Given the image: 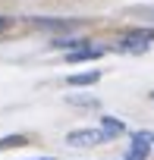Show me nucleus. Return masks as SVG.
I'll return each instance as SVG.
<instances>
[{"label": "nucleus", "mask_w": 154, "mask_h": 160, "mask_svg": "<svg viewBox=\"0 0 154 160\" xmlns=\"http://www.w3.org/2000/svg\"><path fill=\"white\" fill-rule=\"evenodd\" d=\"M104 141H110V138L101 129H72L66 135V144L69 148H95V144H104Z\"/></svg>", "instance_id": "nucleus-1"}, {"label": "nucleus", "mask_w": 154, "mask_h": 160, "mask_svg": "<svg viewBox=\"0 0 154 160\" xmlns=\"http://www.w3.org/2000/svg\"><path fill=\"white\" fill-rule=\"evenodd\" d=\"M151 148H154V132H135V135L129 138V154H126V160H148Z\"/></svg>", "instance_id": "nucleus-2"}, {"label": "nucleus", "mask_w": 154, "mask_h": 160, "mask_svg": "<svg viewBox=\"0 0 154 160\" xmlns=\"http://www.w3.org/2000/svg\"><path fill=\"white\" fill-rule=\"evenodd\" d=\"M104 53H107L104 44L91 47V41H88V44H82V47H75V50H66V63H85V60H98V57H104Z\"/></svg>", "instance_id": "nucleus-3"}, {"label": "nucleus", "mask_w": 154, "mask_h": 160, "mask_svg": "<svg viewBox=\"0 0 154 160\" xmlns=\"http://www.w3.org/2000/svg\"><path fill=\"white\" fill-rule=\"evenodd\" d=\"M32 25H35V28H44V32H72L79 22H75V19H47V16H35Z\"/></svg>", "instance_id": "nucleus-4"}, {"label": "nucleus", "mask_w": 154, "mask_h": 160, "mask_svg": "<svg viewBox=\"0 0 154 160\" xmlns=\"http://www.w3.org/2000/svg\"><path fill=\"white\" fill-rule=\"evenodd\" d=\"M101 82V72L98 69H91V72H72V75H66V85H72V88H85V85H98Z\"/></svg>", "instance_id": "nucleus-5"}, {"label": "nucleus", "mask_w": 154, "mask_h": 160, "mask_svg": "<svg viewBox=\"0 0 154 160\" xmlns=\"http://www.w3.org/2000/svg\"><path fill=\"white\" fill-rule=\"evenodd\" d=\"M107 138H116V135H123L126 132V122L123 119H116V116H101V126H98Z\"/></svg>", "instance_id": "nucleus-6"}, {"label": "nucleus", "mask_w": 154, "mask_h": 160, "mask_svg": "<svg viewBox=\"0 0 154 160\" xmlns=\"http://www.w3.org/2000/svg\"><path fill=\"white\" fill-rule=\"evenodd\" d=\"M116 50H123V53H126V50H129V53H145L148 44H145V41H135V38H123V41L116 44Z\"/></svg>", "instance_id": "nucleus-7"}, {"label": "nucleus", "mask_w": 154, "mask_h": 160, "mask_svg": "<svg viewBox=\"0 0 154 160\" xmlns=\"http://www.w3.org/2000/svg\"><path fill=\"white\" fill-rule=\"evenodd\" d=\"M82 44H88V41H82V38H54L50 41V47H57V50H75Z\"/></svg>", "instance_id": "nucleus-8"}, {"label": "nucleus", "mask_w": 154, "mask_h": 160, "mask_svg": "<svg viewBox=\"0 0 154 160\" xmlns=\"http://www.w3.org/2000/svg\"><path fill=\"white\" fill-rule=\"evenodd\" d=\"M22 144H28L25 135H3L0 138V151H13V148H22Z\"/></svg>", "instance_id": "nucleus-9"}, {"label": "nucleus", "mask_w": 154, "mask_h": 160, "mask_svg": "<svg viewBox=\"0 0 154 160\" xmlns=\"http://www.w3.org/2000/svg\"><path fill=\"white\" fill-rule=\"evenodd\" d=\"M126 38H135V41L151 44V41H154V28H129V35H126Z\"/></svg>", "instance_id": "nucleus-10"}, {"label": "nucleus", "mask_w": 154, "mask_h": 160, "mask_svg": "<svg viewBox=\"0 0 154 160\" xmlns=\"http://www.w3.org/2000/svg\"><path fill=\"white\" fill-rule=\"evenodd\" d=\"M69 104H82V107H95L98 101H91V98H69Z\"/></svg>", "instance_id": "nucleus-11"}, {"label": "nucleus", "mask_w": 154, "mask_h": 160, "mask_svg": "<svg viewBox=\"0 0 154 160\" xmlns=\"http://www.w3.org/2000/svg\"><path fill=\"white\" fill-rule=\"evenodd\" d=\"M13 25V19H7V16H0V28H10Z\"/></svg>", "instance_id": "nucleus-12"}, {"label": "nucleus", "mask_w": 154, "mask_h": 160, "mask_svg": "<svg viewBox=\"0 0 154 160\" xmlns=\"http://www.w3.org/2000/svg\"><path fill=\"white\" fill-rule=\"evenodd\" d=\"M35 160H57V157H35Z\"/></svg>", "instance_id": "nucleus-13"}, {"label": "nucleus", "mask_w": 154, "mask_h": 160, "mask_svg": "<svg viewBox=\"0 0 154 160\" xmlns=\"http://www.w3.org/2000/svg\"><path fill=\"white\" fill-rule=\"evenodd\" d=\"M151 104H154V91H151Z\"/></svg>", "instance_id": "nucleus-14"}]
</instances>
